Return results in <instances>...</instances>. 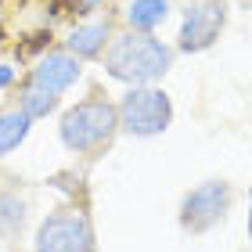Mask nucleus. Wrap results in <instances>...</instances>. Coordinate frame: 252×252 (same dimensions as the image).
<instances>
[{
    "label": "nucleus",
    "mask_w": 252,
    "mask_h": 252,
    "mask_svg": "<svg viewBox=\"0 0 252 252\" xmlns=\"http://www.w3.org/2000/svg\"><path fill=\"white\" fill-rule=\"evenodd\" d=\"M79 79V62L72 54H47L36 68H32V87L47 90V94H62Z\"/></svg>",
    "instance_id": "0eeeda50"
},
{
    "label": "nucleus",
    "mask_w": 252,
    "mask_h": 252,
    "mask_svg": "<svg viewBox=\"0 0 252 252\" xmlns=\"http://www.w3.org/2000/svg\"><path fill=\"white\" fill-rule=\"evenodd\" d=\"M119 126V112L108 101H83L62 119V141L72 152H94L108 144Z\"/></svg>",
    "instance_id": "f03ea898"
},
{
    "label": "nucleus",
    "mask_w": 252,
    "mask_h": 252,
    "mask_svg": "<svg viewBox=\"0 0 252 252\" xmlns=\"http://www.w3.org/2000/svg\"><path fill=\"white\" fill-rule=\"evenodd\" d=\"M166 11H169L166 0H133L130 4V22H133V29H155L158 22L166 18Z\"/></svg>",
    "instance_id": "9d476101"
},
{
    "label": "nucleus",
    "mask_w": 252,
    "mask_h": 252,
    "mask_svg": "<svg viewBox=\"0 0 252 252\" xmlns=\"http://www.w3.org/2000/svg\"><path fill=\"white\" fill-rule=\"evenodd\" d=\"M29 116L26 112H0V155H7L11 148H18L29 133Z\"/></svg>",
    "instance_id": "6e6552de"
},
{
    "label": "nucleus",
    "mask_w": 252,
    "mask_h": 252,
    "mask_svg": "<svg viewBox=\"0 0 252 252\" xmlns=\"http://www.w3.org/2000/svg\"><path fill=\"white\" fill-rule=\"evenodd\" d=\"M223 29V4L220 0H205V4L191 7L180 29V47L184 51H202L216 40V32Z\"/></svg>",
    "instance_id": "423d86ee"
},
{
    "label": "nucleus",
    "mask_w": 252,
    "mask_h": 252,
    "mask_svg": "<svg viewBox=\"0 0 252 252\" xmlns=\"http://www.w3.org/2000/svg\"><path fill=\"white\" fill-rule=\"evenodd\" d=\"M169 116H173L169 97L162 94V90H152V87H133L130 94L123 97V105H119L123 126L130 133H137V137L162 133L169 126Z\"/></svg>",
    "instance_id": "7ed1b4c3"
},
{
    "label": "nucleus",
    "mask_w": 252,
    "mask_h": 252,
    "mask_svg": "<svg viewBox=\"0 0 252 252\" xmlns=\"http://www.w3.org/2000/svg\"><path fill=\"white\" fill-rule=\"evenodd\" d=\"M169 47H162L152 36H119L108 51V72L116 79H130V83H148V79L162 76L169 68Z\"/></svg>",
    "instance_id": "f257e3e1"
},
{
    "label": "nucleus",
    "mask_w": 252,
    "mask_h": 252,
    "mask_svg": "<svg viewBox=\"0 0 252 252\" xmlns=\"http://www.w3.org/2000/svg\"><path fill=\"white\" fill-rule=\"evenodd\" d=\"M26 220V205L15 194H0V234H15Z\"/></svg>",
    "instance_id": "9b49d317"
},
{
    "label": "nucleus",
    "mask_w": 252,
    "mask_h": 252,
    "mask_svg": "<svg viewBox=\"0 0 252 252\" xmlns=\"http://www.w3.org/2000/svg\"><path fill=\"white\" fill-rule=\"evenodd\" d=\"M58 105V97L47 94V90H40V87H29L26 94H22V112H26L29 119H36V116H47V112Z\"/></svg>",
    "instance_id": "f8f14e48"
},
{
    "label": "nucleus",
    "mask_w": 252,
    "mask_h": 252,
    "mask_svg": "<svg viewBox=\"0 0 252 252\" xmlns=\"http://www.w3.org/2000/svg\"><path fill=\"white\" fill-rule=\"evenodd\" d=\"M11 76H15V72H11V68H7V65H0V90H4V87L11 83Z\"/></svg>",
    "instance_id": "ddd939ff"
},
{
    "label": "nucleus",
    "mask_w": 252,
    "mask_h": 252,
    "mask_svg": "<svg viewBox=\"0 0 252 252\" xmlns=\"http://www.w3.org/2000/svg\"><path fill=\"white\" fill-rule=\"evenodd\" d=\"M105 40H108L105 26H79L72 36H68V51L79 54V58H90V54H97L105 47Z\"/></svg>",
    "instance_id": "1a4fd4ad"
},
{
    "label": "nucleus",
    "mask_w": 252,
    "mask_h": 252,
    "mask_svg": "<svg viewBox=\"0 0 252 252\" xmlns=\"http://www.w3.org/2000/svg\"><path fill=\"white\" fill-rule=\"evenodd\" d=\"M227 205H231V188L220 184V180H213V184L194 188L184 198V213H180V220H184L188 231H205V227H213L227 213Z\"/></svg>",
    "instance_id": "39448f33"
},
{
    "label": "nucleus",
    "mask_w": 252,
    "mask_h": 252,
    "mask_svg": "<svg viewBox=\"0 0 252 252\" xmlns=\"http://www.w3.org/2000/svg\"><path fill=\"white\" fill-rule=\"evenodd\" d=\"M36 252H94V231L83 213H58L36 231Z\"/></svg>",
    "instance_id": "20e7f679"
},
{
    "label": "nucleus",
    "mask_w": 252,
    "mask_h": 252,
    "mask_svg": "<svg viewBox=\"0 0 252 252\" xmlns=\"http://www.w3.org/2000/svg\"><path fill=\"white\" fill-rule=\"evenodd\" d=\"M249 231H252V216H249Z\"/></svg>",
    "instance_id": "4468645a"
}]
</instances>
